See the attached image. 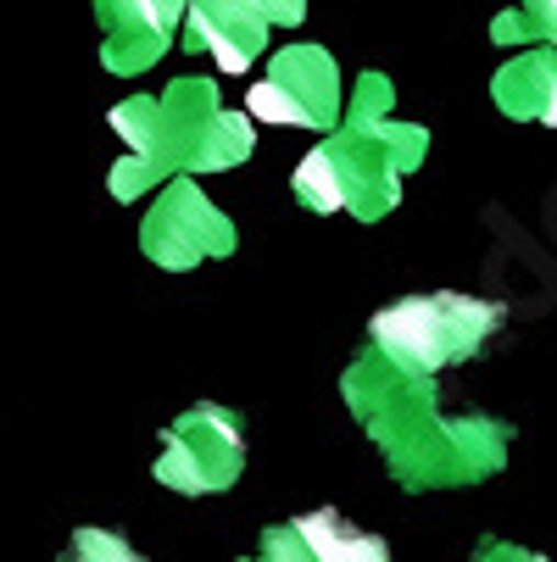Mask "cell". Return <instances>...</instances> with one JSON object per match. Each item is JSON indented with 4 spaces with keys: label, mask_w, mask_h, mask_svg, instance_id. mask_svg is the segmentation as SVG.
<instances>
[]
</instances>
